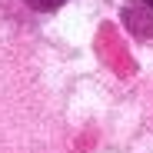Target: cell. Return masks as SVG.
Returning a JSON list of instances; mask_svg holds the SVG:
<instances>
[{
  "instance_id": "1",
  "label": "cell",
  "mask_w": 153,
  "mask_h": 153,
  "mask_svg": "<svg viewBox=\"0 0 153 153\" xmlns=\"http://www.w3.org/2000/svg\"><path fill=\"white\" fill-rule=\"evenodd\" d=\"M146 4H150V7H153V0H146Z\"/></svg>"
}]
</instances>
